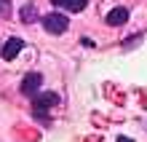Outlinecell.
Listing matches in <instances>:
<instances>
[{
    "label": "cell",
    "instance_id": "1",
    "mask_svg": "<svg viewBox=\"0 0 147 142\" xmlns=\"http://www.w3.org/2000/svg\"><path fill=\"white\" fill-rule=\"evenodd\" d=\"M43 27H46V32H51V35H62V32H67V27H70V19H67L64 14L54 11V14L43 16Z\"/></svg>",
    "mask_w": 147,
    "mask_h": 142
},
{
    "label": "cell",
    "instance_id": "2",
    "mask_svg": "<svg viewBox=\"0 0 147 142\" xmlns=\"http://www.w3.org/2000/svg\"><path fill=\"white\" fill-rule=\"evenodd\" d=\"M40 86H43V75L40 73H27L22 78V94L24 96H32V99H35L40 94Z\"/></svg>",
    "mask_w": 147,
    "mask_h": 142
},
{
    "label": "cell",
    "instance_id": "3",
    "mask_svg": "<svg viewBox=\"0 0 147 142\" xmlns=\"http://www.w3.org/2000/svg\"><path fill=\"white\" fill-rule=\"evenodd\" d=\"M56 105H59V94H54V91H40L35 96V102H32V107H35V113L40 115V113H48L51 107H56Z\"/></svg>",
    "mask_w": 147,
    "mask_h": 142
},
{
    "label": "cell",
    "instance_id": "4",
    "mask_svg": "<svg viewBox=\"0 0 147 142\" xmlns=\"http://www.w3.org/2000/svg\"><path fill=\"white\" fill-rule=\"evenodd\" d=\"M110 27H120V24H126L128 22V8L126 5H118V8H112V11L107 14V19H105Z\"/></svg>",
    "mask_w": 147,
    "mask_h": 142
},
{
    "label": "cell",
    "instance_id": "5",
    "mask_svg": "<svg viewBox=\"0 0 147 142\" xmlns=\"http://www.w3.org/2000/svg\"><path fill=\"white\" fill-rule=\"evenodd\" d=\"M22 48H24V40H22V38H8L5 46H3V59H5V62L16 59V54H19Z\"/></svg>",
    "mask_w": 147,
    "mask_h": 142
},
{
    "label": "cell",
    "instance_id": "6",
    "mask_svg": "<svg viewBox=\"0 0 147 142\" xmlns=\"http://www.w3.org/2000/svg\"><path fill=\"white\" fill-rule=\"evenodd\" d=\"M54 5H59V8H64V11H72V14H78V11H83L86 5H88V0H51Z\"/></svg>",
    "mask_w": 147,
    "mask_h": 142
},
{
    "label": "cell",
    "instance_id": "7",
    "mask_svg": "<svg viewBox=\"0 0 147 142\" xmlns=\"http://www.w3.org/2000/svg\"><path fill=\"white\" fill-rule=\"evenodd\" d=\"M22 19H24V24H32V22H35V8H32V5H24L22 8Z\"/></svg>",
    "mask_w": 147,
    "mask_h": 142
},
{
    "label": "cell",
    "instance_id": "8",
    "mask_svg": "<svg viewBox=\"0 0 147 142\" xmlns=\"http://www.w3.org/2000/svg\"><path fill=\"white\" fill-rule=\"evenodd\" d=\"M118 142H134V139H126V137H118Z\"/></svg>",
    "mask_w": 147,
    "mask_h": 142
}]
</instances>
